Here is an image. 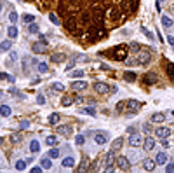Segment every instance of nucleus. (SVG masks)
Instances as JSON below:
<instances>
[{"label": "nucleus", "instance_id": "nucleus-18", "mask_svg": "<svg viewBox=\"0 0 174 173\" xmlns=\"http://www.w3.org/2000/svg\"><path fill=\"white\" fill-rule=\"evenodd\" d=\"M10 114H12L10 107L9 105H5V103H2V105H0V115H2V117H9Z\"/></svg>", "mask_w": 174, "mask_h": 173}, {"label": "nucleus", "instance_id": "nucleus-1", "mask_svg": "<svg viewBox=\"0 0 174 173\" xmlns=\"http://www.w3.org/2000/svg\"><path fill=\"white\" fill-rule=\"evenodd\" d=\"M103 54H106V56H110V58H113V60H117V61H122V60L127 58V54H129V47L124 46V44H120V46L113 47V49H110V51H104Z\"/></svg>", "mask_w": 174, "mask_h": 173}, {"label": "nucleus", "instance_id": "nucleus-23", "mask_svg": "<svg viewBox=\"0 0 174 173\" xmlns=\"http://www.w3.org/2000/svg\"><path fill=\"white\" fill-rule=\"evenodd\" d=\"M52 61H56V63H61V61L66 60V54L64 52H52Z\"/></svg>", "mask_w": 174, "mask_h": 173}, {"label": "nucleus", "instance_id": "nucleus-56", "mask_svg": "<svg viewBox=\"0 0 174 173\" xmlns=\"http://www.w3.org/2000/svg\"><path fill=\"white\" fill-rule=\"evenodd\" d=\"M73 67H75V61H70V63H68V67H66V72H72L73 70Z\"/></svg>", "mask_w": 174, "mask_h": 173}, {"label": "nucleus", "instance_id": "nucleus-34", "mask_svg": "<svg viewBox=\"0 0 174 173\" xmlns=\"http://www.w3.org/2000/svg\"><path fill=\"white\" fill-rule=\"evenodd\" d=\"M23 140V133H14L12 136H10V142L12 143H19Z\"/></svg>", "mask_w": 174, "mask_h": 173}, {"label": "nucleus", "instance_id": "nucleus-3", "mask_svg": "<svg viewBox=\"0 0 174 173\" xmlns=\"http://www.w3.org/2000/svg\"><path fill=\"white\" fill-rule=\"evenodd\" d=\"M94 91H96V94H110L112 88L106 82H96L94 84Z\"/></svg>", "mask_w": 174, "mask_h": 173}, {"label": "nucleus", "instance_id": "nucleus-44", "mask_svg": "<svg viewBox=\"0 0 174 173\" xmlns=\"http://www.w3.org/2000/svg\"><path fill=\"white\" fill-rule=\"evenodd\" d=\"M18 18H19V16H18V12H16V10H12V12L9 14V21L12 23V25H14V23H18Z\"/></svg>", "mask_w": 174, "mask_h": 173}, {"label": "nucleus", "instance_id": "nucleus-16", "mask_svg": "<svg viewBox=\"0 0 174 173\" xmlns=\"http://www.w3.org/2000/svg\"><path fill=\"white\" fill-rule=\"evenodd\" d=\"M143 81L146 82V84H155V82L158 81V75L153 73V72H150V73H146V75L143 77Z\"/></svg>", "mask_w": 174, "mask_h": 173}, {"label": "nucleus", "instance_id": "nucleus-14", "mask_svg": "<svg viewBox=\"0 0 174 173\" xmlns=\"http://www.w3.org/2000/svg\"><path fill=\"white\" fill-rule=\"evenodd\" d=\"M143 168L146 172H153L155 170V159H150V157L143 159Z\"/></svg>", "mask_w": 174, "mask_h": 173}, {"label": "nucleus", "instance_id": "nucleus-19", "mask_svg": "<svg viewBox=\"0 0 174 173\" xmlns=\"http://www.w3.org/2000/svg\"><path fill=\"white\" fill-rule=\"evenodd\" d=\"M10 47H12V39H5V40L0 42V49L5 52V51H10Z\"/></svg>", "mask_w": 174, "mask_h": 173}, {"label": "nucleus", "instance_id": "nucleus-8", "mask_svg": "<svg viewBox=\"0 0 174 173\" xmlns=\"http://www.w3.org/2000/svg\"><path fill=\"white\" fill-rule=\"evenodd\" d=\"M141 143H143V136H141V135L133 133V135L129 136V145H131V147H139Z\"/></svg>", "mask_w": 174, "mask_h": 173}, {"label": "nucleus", "instance_id": "nucleus-61", "mask_svg": "<svg viewBox=\"0 0 174 173\" xmlns=\"http://www.w3.org/2000/svg\"><path fill=\"white\" fill-rule=\"evenodd\" d=\"M2 9H4V4H2V0H0V12H2Z\"/></svg>", "mask_w": 174, "mask_h": 173}, {"label": "nucleus", "instance_id": "nucleus-2", "mask_svg": "<svg viewBox=\"0 0 174 173\" xmlns=\"http://www.w3.org/2000/svg\"><path fill=\"white\" fill-rule=\"evenodd\" d=\"M152 61V54H150V49H141L138 52V63L139 65H148Z\"/></svg>", "mask_w": 174, "mask_h": 173}, {"label": "nucleus", "instance_id": "nucleus-45", "mask_svg": "<svg viewBox=\"0 0 174 173\" xmlns=\"http://www.w3.org/2000/svg\"><path fill=\"white\" fill-rule=\"evenodd\" d=\"M23 21L30 25V23H33V21H35V16H33V14H24V16H23Z\"/></svg>", "mask_w": 174, "mask_h": 173}, {"label": "nucleus", "instance_id": "nucleus-25", "mask_svg": "<svg viewBox=\"0 0 174 173\" xmlns=\"http://www.w3.org/2000/svg\"><path fill=\"white\" fill-rule=\"evenodd\" d=\"M40 166L44 168V170H49V168L52 166V163H51V157H49V156H47V157L44 156V157L40 159Z\"/></svg>", "mask_w": 174, "mask_h": 173}, {"label": "nucleus", "instance_id": "nucleus-38", "mask_svg": "<svg viewBox=\"0 0 174 173\" xmlns=\"http://www.w3.org/2000/svg\"><path fill=\"white\" fill-rule=\"evenodd\" d=\"M141 33H144V35H146V37H148L150 40H155V35H153V33H152L150 30H148V28H144V26H141Z\"/></svg>", "mask_w": 174, "mask_h": 173}, {"label": "nucleus", "instance_id": "nucleus-52", "mask_svg": "<svg viewBox=\"0 0 174 173\" xmlns=\"http://www.w3.org/2000/svg\"><path fill=\"white\" fill-rule=\"evenodd\" d=\"M124 107H125V102H118L115 109H117V112H122V110H124Z\"/></svg>", "mask_w": 174, "mask_h": 173}, {"label": "nucleus", "instance_id": "nucleus-4", "mask_svg": "<svg viewBox=\"0 0 174 173\" xmlns=\"http://www.w3.org/2000/svg\"><path fill=\"white\" fill-rule=\"evenodd\" d=\"M31 51L35 52V54H44V52L47 51V44L45 42H33L31 44Z\"/></svg>", "mask_w": 174, "mask_h": 173}, {"label": "nucleus", "instance_id": "nucleus-30", "mask_svg": "<svg viewBox=\"0 0 174 173\" xmlns=\"http://www.w3.org/2000/svg\"><path fill=\"white\" fill-rule=\"evenodd\" d=\"M26 164H28L26 161H23V159H18L14 166H16V170H18V172H23V170H26Z\"/></svg>", "mask_w": 174, "mask_h": 173}, {"label": "nucleus", "instance_id": "nucleus-39", "mask_svg": "<svg viewBox=\"0 0 174 173\" xmlns=\"http://www.w3.org/2000/svg\"><path fill=\"white\" fill-rule=\"evenodd\" d=\"M47 70H49V65H47L45 61H40V63H39V72H40V73H45Z\"/></svg>", "mask_w": 174, "mask_h": 173}, {"label": "nucleus", "instance_id": "nucleus-36", "mask_svg": "<svg viewBox=\"0 0 174 173\" xmlns=\"http://www.w3.org/2000/svg\"><path fill=\"white\" fill-rule=\"evenodd\" d=\"M47 156H49L51 159H56V157H59V149H56V147H54V149H51V151L47 152Z\"/></svg>", "mask_w": 174, "mask_h": 173}, {"label": "nucleus", "instance_id": "nucleus-9", "mask_svg": "<svg viewBox=\"0 0 174 173\" xmlns=\"http://www.w3.org/2000/svg\"><path fill=\"white\" fill-rule=\"evenodd\" d=\"M94 142L98 143V145H104V143L108 142V133L106 131H98L96 133V136H94Z\"/></svg>", "mask_w": 174, "mask_h": 173}, {"label": "nucleus", "instance_id": "nucleus-32", "mask_svg": "<svg viewBox=\"0 0 174 173\" xmlns=\"http://www.w3.org/2000/svg\"><path fill=\"white\" fill-rule=\"evenodd\" d=\"M124 79L129 81V82H134L136 79H138V75H136L134 72H125V73H124Z\"/></svg>", "mask_w": 174, "mask_h": 173}, {"label": "nucleus", "instance_id": "nucleus-13", "mask_svg": "<svg viewBox=\"0 0 174 173\" xmlns=\"http://www.w3.org/2000/svg\"><path fill=\"white\" fill-rule=\"evenodd\" d=\"M58 133L63 135V136H68V135H72L73 133V128L72 126H68V124H64V126H58Z\"/></svg>", "mask_w": 174, "mask_h": 173}, {"label": "nucleus", "instance_id": "nucleus-7", "mask_svg": "<svg viewBox=\"0 0 174 173\" xmlns=\"http://www.w3.org/2000/svg\"><path fill=\"white\" fill-rule=\"evenodd\" d=\"M125 107L129 109V112H131V114H136L141 107H143V105L138 102V100H129V102H125Z\"/></svg>", "mask_w": 174, "mask_h": 173}, {"label": "nucleus", "instance_id": "nucleus-29", "mask_svg": "<svg viewBox=\"0 0 174 173\" xmlns=\"http://www.w3.org/2000/svg\"><path fill=\"white\" fill-rule=\"evenodd\" d=\"M58 142H59L58 136H47V138H45V145H49V147H54Z\"/></svg>", "mask_w": 174, "mask_h": 173}, {"label": "nucleus", "instance_id": "nucleus-48", "mask_svg": "<svg viewBox=\"0 0 174 173\" xmlns=\"http://www.w3.org/2000/svg\"><path fill=\"white\" fill-rule=\"evenodd\" d=\"M150 131H152V124H150V122H144L143 124V133L144 135H150Z\"/></svg>", "mask_w": 174, "mask_h": 173}, {"label": "nucleus", "instance_id": "nucleus-60", "mask_svg": "<svg viewBox=\"0 0 174 173\" xmlns=\"http://www.w3.org/2000/svg\"><path fill=\"white\" fill-rule=\"evenodd\" d=\"M127 65H134V63H138V60H125Z\"/></svg>", "mask_w": 174, "mask_h": 173}, {"label": "nucleus", "instance_id": "nucleus-28", "mask_svg": "<svg viewBox=\"0 0 174 173\" xmlns=\"http://www.w3.org/2000/svg\"><path fill=\"white\" fill-rule=\"evenodd\" d=\"M165 121V114L162 112H157L152 115V122H164Z\"/></svg>", "mask_w": 174, "mask_h": 173}, {"label": "nucleus", "instance_id": "nucleus-49", "mask_svg": "<svg viewBox=\"0 0 174 173\" xmlns=\"http://www.w3.org/2000/svg\"><path fill=\"white\" fill-rule=\"evenodd\" d=\"M52 89H54V91H63L64 86H63L61 82H54V84H52Z\"/></svg>", "mask_w": 174, "mask_h": 173}, {"label": "nucleus", "instance_id": "nucleus-35", "mask_svg": "<svg viewBox=\"0 0 174 173\" xmlns=\"http://www.w3.org/2000/svg\"><path fill=\"white\" fill-rule=\"evenodd\" d=\"M75 143H77L78 147H82L84 143H85V135H77V136H75Z\"/></svg>", "mask_w": 174, "mask_h": 173}, {"label": "nucleus", "instance_id": "nucleus-51", "mask_svg": "<svg viewBox=\"0 0 174 173\" xmlns=\"http://www.w3.org/2000/svg\"><path fill=\"white\" fill-rule=\"evenodd\" d=\"M165 172L167 173H174V163H167L165 164Z\"/></svg>", "mask_w": 174, "mask_h": 173}, {"label": "nucleus", "instance_id": "nucleus-53", "mask_svg": "<svg viewBox=\"0 0 174 173\" xmlns=\"http://www.w3.org/2000/svg\"><path fill=\"white\" fill-rule=\"evenodd\" d=\"M37 103H39V105H44V103H45V96H44V94H39V96H37Z\"/></svg>", "mask_w": 174, "mask_h": 173}, {"label": "nucleus", "instance_id": "nucleus-59", "mask_svg": "<svg viewBox=\"0 0 174 173\" xmlns=\"http://www.w3.org/2000/svg\"><path fill=\"white\" fill-rule=\"evenodd\" d=\"M127 131H129V135H133V133H136V128H134V126H129Z\"/></svg>", "mask_w": 174, "mask_h": 173}, {"label": "nucleus", "instance_id": "nucleus-26", "mask_svg": "<svg viewBox=\"0 0 174 173\" xmlns=\"http://www.w3.org/2000/svg\"><path fill=\"white\" fill-rule=\"evenodd\" d=\"M39 151H40V143H39V140H31L30 142V152L37 154Z\"/></svg>", "mask_w": 174, "mask_h": 173}, {"label": "nucleus", "instance_id": "nucleus-62", "mask_svg": "<svg viewBox=\"0 0 174 173\" xmlns=\"http://www.w3.org/2000/svg\"><path fill=\"white\" fill-rule=\"evenodd\" d=\"M2 143H4V136H0V145H2Z\"/></svg>", "mask_w": 174, "mask_h": 173}, {"label": "nucleus", "instance_id": "nucleus-12", "mask_svg": "<svg viewBox=\"0 0 174 173\" xmlns=\"http://www.w3.org/2000/svg\"><path fill=\"white\" fill-rule=\"evenodd\" d=\"M143 145H144V151H146V152H148V151H153L155 138H153V136H146V138H144V142H143Z\"/></svg>", "mask_w": 174, "mask_h": 173}, {"label": "nucleus", "instance_id": "nucleus-17", "mask_svg": "<svg viewBox=\"0 0 174 173\" xmlns=\"http://www.w3.org/2000/svg\"><path fill=\"white\" fill-rule=\"evenodd\" d=\"M122 147H124V138L122 136H117V138L113 140V143H112V151L117 152V151H120Z\"/></svg>", "mask_w": 174, "mask_h": 173}, {"label": "nucleus", "instance_id": "nucleus-55", "mask_svg": "<svg viewBox=\"0 0 174 173\" xmlns=\"http://www.w3.org/2000/svg\"><path fill=\"white\" fill-rule=\"evenodd\" d=\"M42 170H44L42 166H33V168H31V173H40Z\"/></svg>", "mask_w": 174, "mask_h": 173}, {"label": "nucleus", "instance_id": "nucleus-10", "mask_svg": "<svg viewBox=\"0 0 174 173\" xmlns=\"http://www.w3.org/2000/svg\"><path fill=\"white\" fill-rule=\"evenodd\" d=\"M72 89L73 91H84V89H87V81H72Z\"/></svg>", "mask_w": 174, "mask_h": 173}, {"label": "nucleus", "instance_id": "nucleus-41", "mask_svg": "<svg viewBox=\"0 0 174 173\" xmlns=\"http://www.w3.org/2000/svg\"><path fill=\"white\" fill-rule=\"evenodd\" d=\"M80 114H89V115H96V110L94 109H91V107H85V109H80Z\"/></svg>", "mask_w": 174, "mask_h": 173}, {"label": "nucleus", "instance_id": "nucleus-40", "mask_svg": "<svg viewBox=\"0 0 174 173\" xmlns=\"http://www.w3.org/2000/svg\"><path fill=\"white\" fill-rule=\"evenodd\" d=\"M70 75L75 77V79H82V77H84V70H72V72H70Z\"/></svg>", "mask_w": 174, "mask_h": 173}, {"label": "nucleus", "instance_id": "nucleus-64", "mask_svg": "<svg viewBox=\"0 0 174 173\" xmlns=\"http://www.w3.org/2000/svg\"><path fill=\"white\" fill-rule=\"evenodd\" d=\"M173 115H174V110H173Z\"/></svg>", "mask_w": 174, "mask_h": 173}, {"label": "nucleus", "instance_id": "nucleus-37", "mask_svg": "<svg viewBox=\"0 0 174 173\" xmlns=\"http://www.w3.org/2000/svg\"><path fill=\"white\" fill-rule=\"evenodd\" d=\"M16 60H18V52H16V51H10L9 52V60H7V65H12Z\"/></svg>", "mask_w": 174, "mask_h": 173}, {"label": "nucleus", "instance_id": "nucleus-43", "mask_svg": "<svg viewBox=\"0 0 174 173\" xmlns=\"http://www.w3.org/2000/svg\"><path fill=\"white\" fill-rule=\"evenodd\" d=\"M167 75L174 81V63H169V65H167Z\"/></svg>", "mask_w": 174, "mask_h": 173}, {"label": "nucleus", "instance_id": "nucleus-42", "mask_svg": "<svg viewBox=\"0 0 174 173\" xmlns=\"http://www.w3.org/2000/svg\"><path fill=\"white\" fill-rule=\"evenodd\" d=\"M49 19H51L52 23H54V25H58V26L61 25V21H59V18H58V16H56L54 12H49Z\"/></svg>", "mask_w": 174, "mask_h": 173}, {"label": "nucleus", "instance_id": "nucleus-5", "mask_svg": "<svg viewBox=\"0 0 174 173\" xmlns=\"http://www.w3.org/2000/svg\"><path fill=\"white\" fill-rule=\"evenodd\" d=\"M155 136L160 138V140H164L167 136H171V130H169V128H164V126H158V128L155 130Z\"/></svg>", "mask_w": 174, "mask_h": 173}, {"label": "nucleus", "instance_id": "nucleus-33", "mask_svg": "<svg viewBox=\"0 0 174 173\" xmlns=\"http://www.w3.org/2000/svg\"><path fill=\"white\" fill-rule=\"evenodd\" d=\"M141 51V46L138 42H131L129 44V52H139Z\"/></svg>", "mask_w": 174, "mask_h": 173}, {"label": "nucleus", "instance_id": "nucleus-50", "mask_svg": "<svg viewBox=\"0 0 174 173\" xmlns=\"http://www.w3.org/2000/svg\"><path fill=\"white\" fill-rule=\"evenodd\" d=\"M19 128H21V130H28V128H30V121H26V119H24V121H21L19 122Z\"/></svg>", "mask_w": 174, "mask_h": 173}, {"label": "nucleus", "instance_id": "nucleus-15", "mask_svg": "<svg viewBox=\"0 0 174 173\" xmlns=\"http://www.w3.org/2000/svg\"><path fill=\"white\" fill-rule=\"evenodd\" d=\"M7 35H9V39H18V35H19V30H18V26L16 25H10L9 28H7Z\"/></svg>", "mask_w": 174, "mask_h": 173}, {"label": "nucleus", "instance_id": "nucleus-63", "mask_svg": "<svg viewBox=\"0 0 174 173\" xmlns=\"http://www.w3.org/2000/svg\"><path fill=\"white\" fill-rule=\"evenodd\" d=\"M157 2H158V4H162V2H165V0H157Z\"/></svg>", "mask_w": 174, "mask_h": 173}, {"label": "nucleus", "instance_id": "nucleus-20", "mask_svg": "<svg viewBox=\"0 0 174 173\" xmlns=\"http://www.w3.org/2000/svg\"><path fill=\"white\" fill-rule=\"evenodd\" d=\"M73 102H75V98L70 96V94H64V96L61 98V105L63 107H70V105H73Z\"/></svg>", "mask_w": 174, "mask_h": 173}, {"label": "nucleus", "instance_id": "nucleus-21", "mask_svg": "<svg viewBox=\"0 0 174 173\" xmlns=\"http://www.w3.org/2000/svg\"><path fill=\"white\" fill-rule=\"evenodd\" d=\"M61 164L64 166V168H73V166H75V157L68 156V157H64V159L61 161Z\"/></svg>", "mask_w": 174, "mask_h": 173}, {"label": "nucleus", "instance_id": "nucleus-22", "mask_svg": "<svg viewBox=\"0 0 174 173\" xmlns=\"http://www.w3.org/2000/svg\"><path fill=\"white\" fill-rule=\"evenodd\" d=\"M167 163V154L165 152H158L155 157V164H165Z\"/></svg>", "mask_w": 174, "mask_h": 173}, {"label": "nucleus", "instance_id": "nucleus-57", "mask_svg": "<svg viewBox=\"0 0 174 173\" xmlns=\"http://www.w3.org/2000/svg\"><path fill=\"white\" fill-rule=\"evenodd\" d=\"M39 40H40V42H45V44H47V39H45V35H44V33H39Z\"/></svg>", "mask_w": 174, "mask_h": 173}, {"label": "nucleus", "instance_id": "nucleus-58", "mask_svg": "<svg viewBox=\"0 0 174 173\" xmlns=\"http://www.w3.org/2000/svg\"><path fill=\"white\" fill-rule=\"evenodd\" d=\"M16 98H19V100H24V94H23V93H19V91H16Z\"/></svg>", "mask_w": 174, "mask_h": 173}, {"label": "nucleus", "instance_id": "nucleus-6", "mask_svg": "<svg viewBox=\"0 0 174 173\" xmlns=\"http://www.w3.org/2000/svg\"><path fill=\"white\" fill-rule=\"evenodd\" d=\"M117 164H118V170H122V172H127V170L131 168V163H129V159H127L125 156L117 157Z\"/></svg>", "mask_w": 174, "mask_h": 173}, {"label": "nucleus", "instance_id": "nucleus-47", "mask_svg": "<svg viewBox=\"0 0 174 173\" xmlns=\"http://www.w3.org/2000/svg\"><path fill=\"white\" fill-rule=\"evenodd\" d=\"M89 58H87V54H77L75 58H73V61L77 63V61H87Z\"/></svg>", "mask_w": 174, "mask_h": 173}, {"label": "nucleus", "instance_id": "nucleus-31", "mask_svg": "<svg viewBox=\"0 0 174 173\" xmlns=\"http://www.w3.org/2000/svg\"><path fill=\"white\" fill-rule=\"evenodd\" d=\"M0 81L14 82V81H16V77H14V75H9V73H5V72H2V73H0Z\"/></svg>", "mask_w": 174, "mask_h": 173}, {"label": "nucleus", "instance_id": "nucleus-54", "mask_svg": "<svg viewBox=\"0 0 174 173\" xmlns=\"http://www.w3.org/2000/svg\"><path fill=\"white\" fill-rule=\"evenodd\" d=\"M165 39H167V44H169L171 47H174V35H167Z\"/></svg>", "mask_w": 174, "mask_h": 173}, {"label": "nucleus", "instance_id": "nucleus-11", "mask_svg": "<svg viewBox=\"0 0 174 173\" xmlns=\"http://www.w3.org/2000/svg\"><path fill=\"white\" fill-rule=\"evenodd\" d=\"M113 163H115V151H108L106 157H104V164H106V170H108V168H113Z\"/></svg>", "mask_w": 174, "mask_h": 173}, {"label": "nucleus", "instance_id": "nucleus-46", "mask_svg": "<svg viewBox=\"0 0 174 173\" xmlns=\"http://www.w3.org/2000/svg\"><path fill=\"white\" fill-rule=\"evenodd\" d=\"M28 31L30 33H39V25H35V23H31V25H28Z\"/></svg>", "mask_w": 174, "mask_h": 173}, {"label": "nucleus", "instance_id": "nucleus-24", "mask_svg": "<svg viewBox=\"0 0 174 173\" xmlns=\"http://www.w3.org/2000/svg\"><path fill=\"white\" fill-rule=\"evenodd\" d=\"M59 119H61V117H59V114H51V115H49V117H47V122H49V124H51V126H56V124H58V122H59Z\"/></svg>", "mask_w": 174, "mask_h": 173}, {"label": "nucleus", "instance_id": "nucleus-27", "mask_svg": "<svg viewBox=\"0 0 174 173\" xmlns=\"http://www.w3.org/2000/svg\"><path fill=\"white\" fill-rule=\"evenodd\" d=\"M160 23H162V26H165V28H171V26H173V18L162 16V18H160Z\"/></svg>", "mask_w": 174, "mask_h": 173}]
</instances>
